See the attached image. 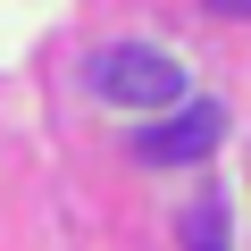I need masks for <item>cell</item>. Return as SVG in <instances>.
I'll return each instance as SVG.
<instances>
[{"instance_id": "obj_1", "label": "cell", "mask_w": 251, "mask_h": 251, "mask_svg": "<svg viewBox=\"0 0 251 251\" xmlns=\"http://www.w3.org/2000/svg\"><path fill=\"white\" fill-rule=\"evenodd\" d=\"M92 92L109 109H176L184 100V67L168 50H151V42H117V50L92 59Z\"/></svg>"}, {"instance_id": "obj_2", "label": "cell", "mask_w": 251, "mask_h": 251, "mask_svg": "<svg viewBox=\"0 0 251 251\" xmlns=\"http://www.w3.org/2000/svg\"><path fill=\"white\" fill-rule=\"evenodd\" d=\"M218 134H226V109L184 92L168 117H151V126H143V159H151V168H193V159H209V151H218Z\"/></svg>"}, {"instance_id": "obj_3", "label": "cell", "mask_w": 251, "mask_h": 251, "mask_svg": "<svg viewBox=\"0 0 251 251\" xmlns=\"http://www.w3.org/2000/svg\"><path fill=\"white\" fill-rule=\"evenodd\" d=\"M184 251H226V209L218 201H193L184 209Z\"/></svg>"}]
</instances>
